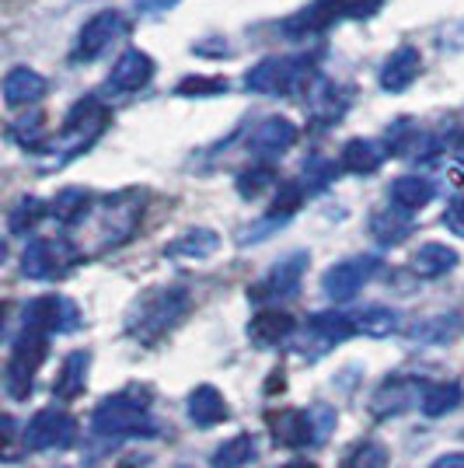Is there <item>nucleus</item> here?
<instances>
[{"label":"nucleus","mask_w":464,"mask_h":468,"mask_svg":"<svg viewBox=\"0 0 464 468\" xmlns=\"http://www.w3.org/2000/svg\"><path fill=\"white\" fill-rule=\"evenodd\" d=\"M276 444H290V448H304L311 441H318V430H314V412L308 410H287L276 423Z\"/></svg>","instance_id":"19"},{"label":"nucleus","mask_w":464,"mask_h":468,"mask_svg":"<svg viewBox=\"0 0 464 468\" xmlns=\"http://www.w3.org/2000/svg\"><path fill=\"white\" fill-rule=\"evenodd\" d=\"M301 203H304V186L301 182H283L279 186V193L272 199V210H269V224H279V220H287L301 210Z\"/></svg>","instance_id":"31"},{"label":"nucleus","mask_w":464,"mask_h":468,"mask_svg":"<svg viewBox=\"0 0 464 468\" xmlns=\"http://www.w3.org/2000/svg\"><path fill=\"white\" fill-rule=\"evenodd\" d=\"M46 78L36 74L32 67H15V70H7V78H4V101L11 105V109H18V105H32V101H39L46 95Z\"/></svg>","instance_id":"16"},{"label":"nucleus","mask_w":464,"mask_h":468,"mask_svg":"<svg viewBox=\"0 0 464 468\" xmlns=\"http://www.w3.org/2000/svg\"><path fill=\"white\" fill-rule=\"evenodd\" d=\"M266 186H272V168H269V165H258V168H252V172H241V178H237V189H241V196H258Z\"/></svg>","instance_id":"36"},{"label":"nucleus","mask_w":464,"mask_h":468,"mask_svg":"<svg viewBox=\"0 0 464 468\" xmlns=\"http://www.w3.org/2000/svg\"><path fill=\"white\" fill-rule=\"evenodd\" d=\"M248 335L258 346H279L293 335V318L287 312H258L248 322Z\"/></svg>","instance_id":"23"},{"label":"nucleus","mask_w":464,"mask_h":468,"mask_svg":"<svg viewBox=\"0 0 464 468\" xmlns=\"http://www.w3.org/2000/svg\"><path fill=\"white\" fill-rule=\"evenodd\" d=\"M297 137H301V133H297V122H290L287 116H269L252 130L248 151H252V157L269 161V157L287 154L293 144H297Z\"/></svg>","instance_id":"12"},{"label":"nucleus","mask_w":464,"mask_h":468,"mask_svg":"<svg viewBox=\"0 0 464 468\" xmlns=\"http://www.w3.org/2000/svg\"><path fill=\"white\" fill-rule=\"evenodd\" d=\"M308 270V252H293L283 262H276L269 273L262 276L255 287H248V297L266 304V301H283L301 291V276Z\"/></svg>","instance_id":"7"},{"label":"nucleus","mask_w":464,"mask_h":468,"mask_svg":"<svg viewBox=\"0 0 464 468\" xmlns=\"http://www.w3.org/2000/svg\"><path fill=\"white\" fill-rule=\"evenodd\" d=\"M178 95L185 98H210V95H224L227 91V80L224 78H185L178 88Z\"/></svg>","instance_id":"35"},{"label":"nucleus","mask_w":464,"mask_h":468,"mask_svg":"<svg viewBox=\"0 0 464 468\" xmlns=\"http://www.w3.org/2000/svg\"><path fill=\"white\" fill-rule=\"evenodd\" d=\"M46 353H49V335L36 329H21V335L11 346L7 356V395L11 399H28V391L36 385V374L46 364Z\"/></svg>","instance_id":"3"},{"label":"nucleus","mask_w":464,"mask_h":468,"mask_svg":"<svg viewBox=\"0 0 464 468\" xmlns=\"http://www.w3.org/2000/svg\"><path fill=\"white\" fill-rule=\"evenodd\" d=\"M356 332H367V335H391V332L398 329V312H391V308H367V312H360L356 318Z\"/></svg>","instance_id":"32"},{"label":"nucleus","mask_w":464,"mask_h":468,"mask_svg":"<svg viewBox=\"0 0 464 468\" xmlns=\"http://www.w3.org/2000/svg\"><path fill=\"white\" fill-rule=\"evenodd\" d=\"M464 391L458 381H437V385H426L423 388V412L429 420H437V416H447V412H454L461 406Z\"/></svg>","instance_id":"27"},{"label":"nucleus","mask_w":464,"mask_h":468,"mask_svg":"<svg viewBox=\"0 0 464 468\" xmlns=\"http://www.w3.org/2000/svg\"><path fill=\"white\" fill-rule=\"evenodd\" d=\"M283 468H314L311 462H290V465H283Z\"/></svg>","instance_id":"43"},{"label":"nucleus","mask_w":464,"mask_h":468,"mask_svg":"<svg viewBox=\"0 0 464 468\" xmlns=\"http://www.w3.org/2000/svg\"><path fill=\"white\" fill-rule=\"evenodd\" d=\"M11 137L18 140L21 147H39L42 144V116L18 119V122L11 126Z\"/></svg>","instance_id":"38"},{"label":"nucleus","mask_w":464,"mask_h":468,"mask_svg":"<svg viewBox=\"0 0 464 468\" xmlns=\"http://www.w3.org/2000/svg\"><path fill=\"white\" fill-rule=\"evenodd\" d=\"M308 78L304 57H266L245 74V88L255 95H293Z\"/></svg>","instance_id":"4"},{"label":"nucleus","mask_w":464,"mask_h":468,"mask_svg":"<svg viewBox=\"0 0 464 468\" xmlns=\"http://www.w3.org/2000/svg\"><path fill=\"white\" fill-rule=\"evenodd\" d=\"M178 0H136V11L140 15H161V11H172Z\"/></svg>","instance_id":"40"},{"label":"nucleus","mask_w":464,"mask_h":468,"mask_svg":"<svg viewBox=\"0 0 464 468\" xmlns=\"http://www.w3.org/2000/svg\"><path fill=\"white\" fill-rule=\"evenodd\" d=\"M433 196H437V186L423 176H402L391 182V203H395V210H402V214L423 210Z\"/></svg>","instance_id":"18"},{"label":"nucleus","mask_w":464,"mask_h":468,"mask_svg":"<svg viewBox=\"0 0 464 468\" xmlns=\"http://www.w3.org/2000/svg\"><path fill=\"white\" fill-rule=\"evenodd\" d=\"M356 332V322L349 318V314H339V312H318L308 318V335L311 339H318V346L322 350H329L335 343H343Z\"/></svg>","instance_id":"20"},{"label":"nucleus","mask_w":464,"mask_h":468,"mask_svg":"<svg viewBox=\"0 0 464 468\" xmlns=\"http://www.w3.org/2000/svg\"><path fill=\"white\" fill-rule=\"evenodd\" d=\"M185 312H189V291L185 287H161L136 304L133 318H130V335L140 343H157L164 332L174 329V322Z\"/></svg>","instance_id":"1"},{"label":"nucleus","mask_w":464,"mask_h":468,"mask_svg":"<svg viewBox=\"0 0 464 468\" xmlns=\"http://www.w3.org/2000/svg\"><path fill=\"white\" fill-rule=\"evenodd\" d=\"M78 262V249L59 238H36L21 252V273L28 280H57Z\"/></svg>","instance_id":"5"},{"label":"nucleus","mask_w":464,"mask_h":468,"mask_svg":"<svg viewBox=\"0 0 464 468\" xmlns=\"http://www.w3.org/2000/svg\"><path fill=\"white\" fill-rule=\"evenodd\" d=\"M105 119H109V112H105L101 98H84V101L74 105V112L63 119V137L74 144V151H80L101 133Z\"/></svg>","instance_id":"13"},{"label":"nucleus","mask_w":464,"mask_h":468,"mask_svg":"<svg viewBox=\"0 0 464 468\" xmlns=\"http://www.w3.org/2000/svg\"><path fill=\"white\" fill-rule=\"evenodd\" d=\"M461 262V255L454 252L450 245H440V241H429V245H419V252L412 255V270L426 280H437V276H447L454 266Z\"/></svg>","instance_id":"22"},{"label":"nucleus","mask_w":464,"mask_h":468,"mask_svg":"<svg viewBox=\"0 0 464 468\" xmlns=\"http://www.w3.org/2000/svg\"><path fill=\"white\" fill-rule=\"evenodd\" d=\"M88 367H91V353L88 350H74L67 360H63V371L57 378V399L70 402L84 391V378H88Z\"/></svg>","instance_id":"26"},{"label":"nucleus","mask_w":464,"mask_h":468,"mask_svg":"<svg viewBox=\"0 0 464 468\" xmlns=\"http://www.w3.org/2000/svg\"><path fill=\"white\" fill-rule=\"evenodd\" d=\"M80 325V312L74 308V301L59 297V293H46V297H36L28 308H25V329L36 332H74Z\"/></svg>","instance_id":"8"},{"label":"nucleus","mask_w":464,"mask_h":468,"mask_svg":"<svg viewBox=\"0 0 464 468\" xmlns=\"http://www.w3.org/2000/svg\"><path fill=\"white\" fill-rule=\"evenodd\" d=\"M381 4L385 0H335V7H339V18H374L377 11H381Z\"/></svg>","instance_id":"37"},{"label":"nucleus","mask_w":464,"mask_h":468,"mask_svg":"<svg viewBox=\"0 0 464 468\" xmlns=\"http://www.w3.org/2000/svg\"><path fill=\"white\" fill-rule=\"evenodd\" d=\"M381 270V259L377 255H353V259H343L335 262L329 273L322 276V291L329 293L332 301H353L356 293L367 287L370 280Z\"/></svg>","instance_id":"6"},{"label":"nucleus","mask_w":464,"mask_h":468,"mask_svg":"<svg viewBox=\"0 0 464 468\" xmlns=\"http://www.w3.org/2000/svg\"><path fill=\"white\" fill-rule=\"evenodd\" d=\"M429 468H464V451H450V454H440Z\"/></svg>","instance_id":"41"},{"label":"nucleus","mask_w":464,"mask_h":468,"mask_svg":"<svg viewBox=\"0 0 464 468\" xmlns=\"http://www.w3.org/2000/svg\"><path fill=\"white\" fill-rule=\"evenodd\" d=\"M74 430H78V423H74V416L67 410H42L25 427V448L28 451L63 448V444H70Z\"/></svg>","instance_id":"9"},{"label":"nucleus","mask_w":464,"mask_h":468,"mask_svg":"<svg viewBox=\"0 0 464 468\" xmlns=\"http://www.w3.org/2000/svg\"><path fill=\"white\" fill-rule=\"evenodd\" d=\"M101 228H98V238H101V249H109V245H119L122 238H130L136 228V220L143 214V207L136 203L133 193H122L116 199H105L101 203Z\"/></svg>","instance_id":"11"},{"label":"nucleus","mask_w":464,"mask_h":468,"mask_svg":"<svg viewBox=\"0 0 464 468\" xmlns=\"http://www.w3.org/2000/svg\"><path fill=\"white\" fill-rule=\"evenodd\" d=\"M454 154L458 161H464V130H458V137H454Z\"/></svg>","instance_id":"42"},{"label":"nucleus","mask_w":464,"mask_h":468,"mask_svg":"<svg viewBox=\"0 0 464 468\" xmlns=\"http://www.w3.org/2000/svg\"><path fill=\"white\" fill-rule=\"evenodd\" d=\"M88 193H80V189H67V193H59L53 199V217H57L59 224H78L88 217Z\"/></svg>","instance_id":"30"},{"label":"nucleus","mask_w":464,"mask_h":468,"mask_svg":"<svg viewBox=\"0 0 464 468\" xmlns=\"http://www.w3.org/2000/svg\"><path fill=\"white\" fill-rule=\"evenodd\" d=\"M444 224H447V231H450V234L464 238V196H454V199L447 203Z\"/></svg>","instance_id":"39"},{"label":"nucleus","mask_w":464,"mask_h":468,"mask_svg":"<svg viewBox=\"0 0 464 468\" xmlns=\"http://www.w3.org/2000/svg\"><path fill=\"white\" fill-rule=\"evenodd\" d=\"M419 70H423L419 49H416V46H402V49H395V53L387 57L385 70H381V88L391 91V95H398V91L412 88V80L419 78Z\"/></svg>","instance_id":"15"},{"label":"nucleus","mask_w":464,"mask_h":468,"mask_svg":"<svg viewBox=\"0 0 464 468\" xmlns=\"http://www.w3.org/2000/svg\"><path fill=\"white\" fill-rule=\"evenodd\" d=\"M216 249H220L216 231H210V228H193V231L178 234L164 252L172 255V259H195L199 262V259H210Z\"/></svg>","instance_id":"24"},{"label":"nucleus","mask_w":464,"mask_h":468,"mask_svg":"<svg viewBox=\"0 0 464 468\" xmlns=\"http://www.w3.org/2000/svg\"><path fill=\"white\" fill-rule=\"evenodd\" d=\"M189 416H193L195 427H216L227 420V399L213 385H199L189 395Z\"/></svg>","instance_id":"21"},{"label":"nucleus","mask_w":464,"mask_h":468,"mask_svg":"<svg viewBox=\"0 0 464 468\" xmlns=\"http://www.w3.org/2000/svg\"><path fill=\"white\" fill-rule=\"evenodd\" d=\"M426 385H408V381H387V385H381V391L374 395V402H370V410H374V416L377 420H385V416H398V412H406L408 406H412V399L423 391Z\"/></svg>","instance_id":"25"},{"label":"nucleus","mask_w":464,"mask_h":468,"mask_svg":"<svg viewBox=\"0 0 464 468\" xmlns=\"http://www.w3.org/2000/svg\"><path fill=\"white\" fill-rule=\"evenodd\" d=\"M151 78H154V59L143 49H126L116 59L112 74H109V91L112 95H130V91H140Z\"/></svg>","instance_id":"14"},{"label":"nucleus","mask_w":464,"mask_h":468,"mask_svg":"<svg viewBox=\"0 0 464 468\" xmlns=\"http://www.w3.org/2000/svg\"><path fill=\"white\" fill-rule=\"evenodd\" d=\"M126 28L130 25H126V18L119 11H101V15H95V18L80 28L78 46H74V59H84V63L98 59L112 42L126 36Z\"/></svg>","instance_id":"10"},{"label":"nucleus","mask_w":464,"mask_h":468,"mask_svg":"<svg viewBox=\"0 0 464 468\" xmlns=\"http://www.w3.org/2000/svg\"><path fill=\"white\" fill-rule=\"evenodd\" d=\"M255 458V437L237 433L213 451V468H245Z\"/></svg>","instance_id":"29"},{"label":"nucleus","mask_w":464,"mask_h":468,"mask_svg":"<svg viewBox=\"0 0 464 468\" xmlns=\"http://www.w3.org/2000/svg\"><path fill=\"white\" fill-rule=\"evenodd\" d=\"M42 214H46L42 199L28 196V199H21L18 207H11V214H7V228H11V234H28L42 220Z\"/></svg>","instance_id":"33"},{"label":"nucleus","mask_w":464,"mask_h":468,"mask_svg":"<svg viewBox=\"0 0 464 468\" xmlns=\"http://www.w3.org/2000/svg\"><path fill=\"white\" fill-rule=\"evenodd\" d=\"M370 231H374V238L381 245H402L408 234H412V220H408V214L391 207V210H385V214H377L370 220Z\"/></svg>","instance_id":"28"},{"label":"nucleus","mask_w":464,"mask_h":468,"mask_svg":"<svg viewBox=\"0 0 464 468\" xmlns=\"http://www.w3.org/2000/svg\"><path fill=\"white\" fill-rule=\"evenodd\" d=\"M387 151L377 144V140H349L346 147H343V154H339V165L346 168V172H353V176H374L381 165H385Z\"/></svg>","instance_id":"17"},{"label":"nucleus","mask_w":464,"mask_h":468,"mask_svg":"<svg viewBox=\"0 0 464 468\" xmlns=\"http://www.w3.org/2000/svg\"><path fill=\"white\" fill-rule=\"evenodd\" d=\"M91 430L101 437H147V433H154V420H151V410L143 399H136L133 391H119L112 399L98 402Z\"/></svg>","instance_id":"2"},{"label":"nucleus","mask_w":464,"mask_h":468,"mask_svg":"<svg viewBox=\"0 0 464 468\" xmlns=\"http://www.w3.org/2000/svg\"><path fill=\"white\" fill-rule=\"evenodd\" d=\"M387 465V451L377 441H364L349 451L343 458V468H385Z\"/></svg>","instance_id":"34"}]
</instances>
